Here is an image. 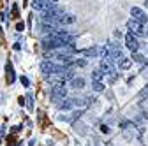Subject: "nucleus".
<instances>
[{
    "instance_id": "14",
    "label": "nucleus",
    "mask_w": 148,
    "mask_h": 146,
    "mask_svg": "<svg viewBox=\"0 0 148 146\" xmlns=\"http://www.w3.org/2000/svg\"><path fill=\"white\" fill-rule=\"evenodd\" d=\"M62 102H64V104H58L60 109H71V107L74 106V104H72V99H64Z\"/></svg>"
},
{
    "instance_id": "2",
    "label": "nucleus",
    "mask_w": 148,
    "mask_h": 146,
    "mask_svg": "<svg viewBox=\"0 0 148 146\" xmlns=\"http://www.w3.org/2000/svg\"><path fill=\"white\" fill-rule=\"evenodd\" d=\"M62 69H64L62 63H55V62H51V60H44V62L41 63V70H42V74H46V76L57 74V72L62 70Z\"/></svg>"
},
{
    "instance_id": "7",
    "label": "nucleus",
    "mask_w": 148,
    "mask_h": 146,
    "mask_svg": "<svg viewBox=\"0 0 148 146\" xmlns=\"http://www.w3.org/2000/svg\"><path fill=\"white\" fill-rule=\"evenodd\" d=\"M74 21H76V18H74L72 14H65V12L58 18V25H71Z\"/></svg>"
},
{
    "instance_id": "15",
    "label": "nucleus",
    "mask_w": 148,
    "mask_h": 146,
    "mask_svg": "<svg viewBox=\"0 0 148 146\" xmlns=\"http://www.w3.org/2000/svg\"><path fill=\"white\" fill-rule=\"evenodd\" d=\"M92 88H94V92H97V93H101V92H104V83H92Z\"/></svg>"
},
{
    "instance_id": "1",
    "label": "nucleus",
    "mask_w": 148,
    "mask_h": 146,
    "mask_svg": "<svg viewBox=\"0 0 148 146\" xmlns=\"http://www.w3.org/2000/svg\"><path fill=\"white\" fill-rule=\"evenodd\" d=\"M127 28H129V33H132L134 37H146V30H145V25L134 21V20H129L127 21Z\"/></svg>"
},
{
    "instance_id": "20",
    "label": "nucleus",
    "mask_w": 148,
    "mask_h": 146,
    "mask_svg": "<svg viewBox=\"0 0 148 146\" xmlns=\"http://www.w3.org/2000/svg\"><path fill=\"white\" fill-rule=\"evenodd\" d=\"M21 83H23L25 86H28V85H30V81H28V79H27L25 76H21Z\"/></svg>"
},
{
    "instance_id": "9",
    "label": "nucleus",
    "mask_w": 148,
    "mask_h": 146,
    "mask_svg": "<svg viewBox=\"0 0 148 146\" xmlns=\"http://www.w3.org/2000/svg\"><path fill=\"white\" fill-rule=\"evenodd\" d=\"M102 78H104V74L101 69H95L92 72V83H102Z\"/></svg>"
},
{
    "instance_id": "13",
    "label": "nucleus",
    "mask_w": 148,
    "mask_h": 146,
    "mask_svg": "<svg viewBox=\"0 0 148 146\" xmlns=\"http://www.w3.org/2000/svg\"><path fill=\"white\" fill-rule=\"evenodd\" d=\"M131 60H132V62H136V63H143V62H145L146 58L143 57L141 53H138V51H136V53H132V57H131Z\"/></svg>"
},
{
    "instance_id": "22",
    "label": "nucleus",
    "mask_w": 148,
    "mask_h": 146,
    "mask_svg": "<svg viewBox=\"0 0 148 146\" xmlns=\"http://www.w3.org/2000/svg\"><path fill=\"white\" fill-rule=\"evenodd\" d=\"M48 2H49V4H51V2H58V0H48Z\"/></svg>"
},
{
    "instance_id": "18",
    "label": "nucleus",
    "mask_w": 148,
    "mask_h": 146,
    "mask_svg": "<svg viewBox=\"0 0 148 146\" xmlns=\"http://www.w3.org/2000/svg\"><path fill=\"white\" fill-rule=\"evenodd\" d=\"M146 95H148V85L141 90V92H139V97H146Z\"/></svg>"
},
{
    "instance_id": "8",
    "label": "nucleus",
    "mask_w": 148,
    "mask_h": 146,
    "mask_svg": "<svg viewBox=\"0 0 148 146\" xmlns=\"http://www.w3.org/2000/svg\"><path fill=\"white\" fill-rule=\"evenodd\" d=\"M71 88H74V90L85 88V79H83V78H74V79L71 81Z\"/></svg>"
},
{
    "instance_id": "5",
    "label": "nucleus",
    "mask_w": 148,
    "mask_h": 146,
    "mask_svg": "<svg viewBox=\"0 0 148 146\" xmlns=\"http://www.w3.org/2000/svg\"><path fill=\"white\" fill-rule=\"evenodd\" d=\"M101 70H102V74H109V76L113 74V72H116L115 67H113V60H111L109 57L101 60Z\"/></svg>"
},
{
    "instance_id": "6",
    "label": "nucleus",
    "mask_w": 148,
    "mask_h": 146,
    "mask_svg": "<svg viewBox=\"0 0 148 146\" xmlns=\"http://www.w3.org/2000/svg\"><path fill=\"white\" fill-rule=\"evenodd\" d=\"M125 46L131 49L132 53H136V51L139 49V42H138V39L134 37L132 33H127V35H125Z\"/></svg>"
},
{
    "instance_id": "16",
    "label": "nucleus",
    "mask_w": 148,
    "mask_h": 146,
    "mask_svg": "<svg viewBox=\"0 0 148 146\" xmlns=\"http://www.w3.org/2000/svg\"><path fill=\"white\" fill-rule=\"evenodd\" d=\"M27 107L30 109V111L34 109V99H32V95H30V93L27 95Z\"/></svg>"
},
{
    "instance_id": "17",
    "label": "nucleus",
    "mask_w": 148,
    "mask_h": 146,
    "mask_svg": "<svg viewBox=\"0 0 148 146\" xmlns=\"http://www.w3.org/2000/svg\"><path fill=\"white\" fill-rule=\"evenodd\" d=\"M74 65H76V67H86V60H76Z\"/></svg>"
},
{
    "instance_id": "11",
    "label": "nucleus",
    "mask_w": 148,
    "mask_h": 146,
    "mask_svg": "<svg viewBox=\"0 0 148 146\" xmlns=\"http://www.w3.org/2000/svg\"><path fill=\"white\" fill-rule=\"evenodd\" d=\"M5 70H7V83H9V85L14 83V70H12V65L7 63V65H5Z\"/></svg>"
},
{
    "instance_id": "12",
    "label": "nucleus",
    "mask_w": 148,
    "mask_h": 146,
    "mask_svg": "<svg viewBox=\"0 0 148 146\" xmlns=\"http://www.w3.org/2000/svg\"><path fill=\"white\" fill-rule=\"evenodd\" d=\"M79 53H81V55H85V57H95L99 51H97V48H88V49H81Z\"/></svg>"
},
{
    "instance_id": "19",
    "label": "nucleus",
    "mask_w": 148,
    "mask_h": 146,
    "mask_svg": "<svg viewBox=\"0 0 148 146\" xmlns=\"http://www.w3.org/2000/svg\"><path fill=\"white\" fill-rule=\"evenodd\" d=\"M101 132H102V134H109V127H106V125H101Z\"/></svg>"
},
{
    "instance_id": "21",
    "label": "nucleus",
    "mask_w": 148,
    "mask_h": 146,
    "mask_svg": "<svg viewBox=\"0 0 148 146\" xmlns=\"http://www.w3.org/2000/svg\"><path fill=\"white\" fill-rule=\"evenodd\" d=\"M145 7H148V0H145Z\"/></svg>"
},
{
    "instance_id": "4",
    "label": "nucleus",
    "mask_w": 148,
    "mask_h": 146,
    "mask_svg": "<svg viewBox=\"0 0 148 146\" xmlns=\"http://www.w3.org/2000/svg\"><path fill=\"white\" fill-rule=\"evenodd\" d=\"M131 14H132V20H134V21H138V23H141V25L148 23V16H146V12H145L141 7H132V9H131Z\"/></svg>"
},
{
    "instance_id": "3",
    "label": "nucleus",
    "mask_w": 148,
    "mask_h": 146,
    "mask_svg": "<svg viewBox=\"0 0 148 146\" xmlns=\"http://www.w3.org/2000/svg\"><path fill=\"white\" fill-rule=\"evenodd\" d=\"M51 97H53V100H57V102H62L64 99H67L65 85H55L53 90H51Z\"/></svg>"
},
{
    "instance_id": "10",
    "label": "nucleus",
    "mask_w": 148,
    "mask_h": 146,
    "mask_svg": "<svg viewBox=\"0 0 148 146\" xmlns=\"http://www.w3.org/2000/svg\"><path fill=\"white\" fill-rule=\"evenodd\" d=\"M131 65H132V60H131V58H125V57H123V58H120V60H118V67H120V69H123V70L131 69Z\"/></svg>"
}]
</instances>
